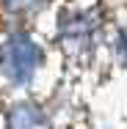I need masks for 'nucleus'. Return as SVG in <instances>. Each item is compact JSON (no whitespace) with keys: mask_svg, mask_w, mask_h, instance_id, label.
I'll return each instance as SVG.
<instances>
[{"mask_svg":"<svg viewBox=\"0 0 127 129\" xmlns=\"http://www.w3.org/2000/svg\"><path fill=\"white\" fill-rule=\"evenodd\" d=\"M39 47L25 39V36H14L6 47V72L14 82H25L30 80L33 69L39 66Z\"/></svg>","mask_w":127,"mask_h":129,"instance_id":"obj_1","label":"nucleus"},{"mask_svg":"<svg viewBox=\"0 0 127 129\" xmlns=\"http://www.w3.org/2000/svg\"><path fill=\"white\" fill-rule=\"evenodd\" d=\"M8 6H14V8H20V6H28V3H36V0H6Z\"/></svg>","mask_w":127,"mask_h":129,"instance_id":"obj_2","label":"nucleus"}]
</instances>
